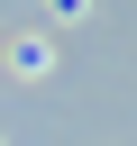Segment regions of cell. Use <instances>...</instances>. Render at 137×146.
<instances>
[{
  "instance_id": "cell-1",
  "label": "cell",
  "mask_w": 137,
  "mask_h": 146,
  "mask_svg": "<svg viewBox=\"0 0 137 146\" xmlns=\"http://www.w3.org/2000/svg\"><path fill=\"white\" fill-rule=\"evenodd\" d=\"M46 64H55V55H46V36H18V46H9V73H18V82H37Z\"/></svg>"
}]
</instances>
